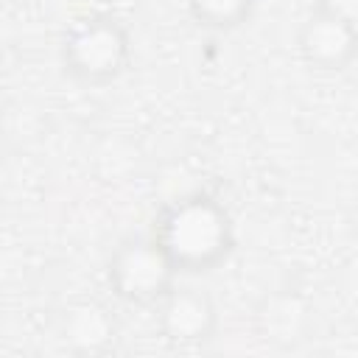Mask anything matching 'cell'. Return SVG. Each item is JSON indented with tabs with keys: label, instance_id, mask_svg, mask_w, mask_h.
<instances>
[{
	"label": "cell",
	"instance_id": "277c9868",
	"mask_svg": "<svg viewBox=\"0 0 358 358\" xmlns=\"http://www.w3.org/2000/svg\"><path fill=\"white\" fill-rule=\"evenodd\" d=\"M296 50L310 70L338 73L358 56V22L316 6L299 25Z\"/></svg>",
	"mask_w": 358,
	"mask_h": 358
},
{
	"label": "cell",
	"instance_id": "3957f363",
	"mask_svg": "<svg viewBox=\"0 0 358 358\" xmlns=\"http://www.w3.org/2000/svg\"><path fill=\"white\" fill-rule=\"evenodd\" d=\"M173 277L176 268L154 238L123 241L106 263V282L126 305H159L173 288Z\"/></svg>",
	"mask_w": 358,
	"mask_h": 358
},
{
	"label": "cell",
	"instance_id": "30bf717a",
	"mask_svg": "<svg viewBox=\"0 0 358 358\" xmlns=\"http://www.w3.org/2000/svg\"><path fill=\"white\" fill-rule=\"evenodd\" d=\"M347 221H350V229H352V235H355V241H358V199L352 201V207H350V213H347Z\"/></svg>",
	"mask_w": 358,
	"mask_h": 358
},
{
	"label": "cell",
	"instance_id": "6da1fadb",
	"mask_svg": "<svg viewBox=\"0 0 358 358\" xmlns=\"http://www.w3.org/2000/svg\"><path fill=\"white\" fill-rule=\"evenodd\" d=\"M151 238L182 274H207L235 252L232 218L207 193H187L168 201L154 218Z\"/></svg>",
	"mask_w": 358,
	"mask_h": 358
},
{
	"label": "cell",
	"instance_id": "9c48e42d",
	"mask_svg": "<svg viewBox=\"0 0 358 358\" xmlns=\"http://www.w3.org/2000/svg\"><path fill=\"white\" fill-rule=\"evenodd\" d=\"M319 6H324V8L336 11V14H344V17L358 22V0H319Z\"/></svg>",
	"mask_w": 358,
	"mask_h": 358
},
{
	"label": "cell",
	"instance_id": "7a4b0ae2",
	"mask_svg": "<svg viewBox=\"0 0 358 358\" xmlns=\"http://www.w3.org/2000/svg\"><path fill=\"white\" fill-rule=\"evenodd\" d=\"M62 67L70 78L81 84H112L117 81L131 59L129 28L106 11L84 14L70 22L62 36Z\"/></svg>",
	"mask_w": 358,
	"mask_h": 358
},
{
	"label": "cell",
	"instance_id": "ba28073f",
	"mask_svg": "<svg viewBox=\"0 0 358 358\" xmlns=\"http://www.w3.org/2000/svg\"><path fill=\"white\" fill-rule=\"evenodd\" d=\"M190 17L210 31L241 28L255 8V0H187Z\"/></svg>",
	"mask_w": 358,
	"mask_h": 358
},
{
	"label": "cell",
	"instance_id": "52a82bcc",
	"mask_svg": "<svg viewBox=\"0 0 358 358\" xmlns=\"http://www.w3.org/2000/svg\"><path fill=\"white\" fill-rule=\"evenodd\" d=\"M115 333H117V327H115L112 313L95 299L73 302L62 313L59 336H62L64 347L78 355H95V352L109 350L115 341Z\"/></svg>",
	"mask_w": 358,
	"mask_h": 358
},
{
	"label": "cell",
	"instance_id": "8992f818",
	"mask_svg": "<svg viewBox=\"0 0 358 358\" xmlns=\"http://www.w3.org/2000/svg\"><path fill=\"white\" fill-rule=\"evenodd\" d=\"M310 305L296 291H274L260 299L255 308V330L257 336L280 350L296 347L305 341L310 330Z\"/></svg>",
	"mask_w": 358,
	"mask_h": 358
},
{
	"label": "cell",
	"instance_id": "5b68a950",
	"mask_svg": "<svg viewBox=\"0 0 358 358\" xmlns=\"http://www.w3.org/2000/svg\"><path fill=\"white\" fill-rule=\"evenodd\" d=\"M157 327L162 341L171 347H201L218 330V308L207 291L173 285L157 305Z\"/></svg>",
	"mask_w": 358,
	"mask_h": 358
}]
</instances>
